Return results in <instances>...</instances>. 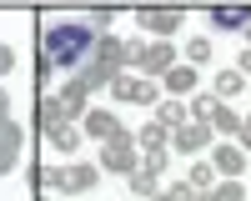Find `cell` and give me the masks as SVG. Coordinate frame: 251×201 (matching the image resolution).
I'll return each instance as SVG.
<instances>
[{
    "mask_svg": "<svg viewBox=\"0 0 251 201\" xmlns=\"http://www.w3.org/2000/svg\"><path fill=\"white\" fill-rule=\"evenodd\" d=\"M96 25L91 20H55L40 30V75L50 71H80L96 50Z\"/></svg>",
    "mask_w": 251,
    "mask_h": 201,
    "instance_id": "obj_1",
    "label": "cell"
},
{
    "mask_svg": "<svg viewBox=\"0 0 251 201\" xmlns=\"http://www.w3.org/2000/svg\"><path fill=\"white\" fill-rule=\"evenodd\" d=\"M80 131H86L91 141H116L121 136V121H116V111H86V121H80Z\"/></svg>",
    "mask_w": 251,
    "mask_h": 201,
    "instance_id": "obj_10",
    "label": "cell"
},
{
    "mask_svg": "<svg viewBox=\"0 0 251 201\" xmlns=\"http://www.w3.org/2000/svg\"><path fill=\"white\" fill-rule=\"evenodd\" d=\"M236 71H241V75H251V46L241 50V66H236Z\"/></svg>",
    "mask_w": 251,
    "mask_h": 201,
    "instance_id": "obj_29",
    "label": "cell"
},
{
    "mask_svg": "<svg viewBox=\"0 0 251 201\" xmlns=\"http://www.w3.org/2000/svg\"><path fill=\"white\" fill-rule=\"evenodd\" d=\"M20 146H25V131H20V121H15V116H5V121H0V176H10V171H15Z\"/></svg>",
    "mask_w": 251,
    "mask_h": 201,
    "instance_id": "obj_5",
    "label": "cell"
},
{
    "mask_svg": "<svg viewBox=\"0 0 251 201\" xmlns=\"http://www.w3.org/2000/svg\"><path fill=\"white\" fill-rule=\"evenodd\" d=\"M131 86H136V75H126V71H121V75L111 80V96H116V100H131Z\"/></svg>",
    "mask_w": 251,
    "mask_h": 201,
    "instance_id": "obj_25",
    "label": "cell"
},
{
    "mask_svg": "<svg viewBox=\"0 0 251 201\" xmlns=\"http://www.w3.org/2000/svg\"><path fill=\"white\" fill-rule=\"evenodd\" d=\"M55 96H60V106H66V121H86V111H91V106H86V100H91V86H86L80 75H71Z\"/></svg>",
    "mask_w": 251,
    "mask_h": 201,
    "instance_id": "obj_8",
    "label": "cell"
},
{
    "mask_svg": "<svg viewBox=\"0 0 251 201\" xmlns=\"http://www.w3.org/2000/svg\"><path fill=\"white\" fill-rule=\"evenodd\" d=\"M186 181H191V191H196V196H201V191H211V186H216V166H211V161H196Z\"/></svg>",
    "mask_w": 251,
    "mask_h": 201,
    "instance_id": "obj_20",
    "label": "cell"
},
{
    "mask_svg": "<svg viewBox=\"0 0 251 201\" xmlns=\"http://www.w3.org/2000/svg\"><path fill=\"white\" fill-rule=\"evenodd\" d=\"M166 196H171V201H196L191 181H171V186H166Z\"/></svg>",
    "mask_w": 251,
    "mask_h": 201,
    "instance_id": "obj_27",
    "label": "cell"
},
{
    "mask_svg": "<svg viewBox=\"0 0 251 201\" xmlns=\"http://www.w3.org/2000/svg\"><path fill=\"white\" fill-rule=\"evenodd\" d=\"M246 40H251V25H246Z\"/></svg>",
    "mask_w": 251,
    "mask_h": 201,
    "instance_id": "obj_31",
    "label": "cell"
},
{
    "mask_svg": "<svg viewBox=\"0 0 251 201\" xmlns=\"http://www.w3.org/2000/svg\"><path fill=\"white\" fill-rule=\"evenodd\" d=\"M156 181H161V176H151V171H141V166H136L131 176H126V186H131L136 196H156V191H161V186H156Z\"/></svg>",
    "mask_w": 251,
    "mask_h": 201,
    "instance_id": "obj_21",
    "label": "cell"
},
{
    "mask_svg": "<svg viewBox=\"0 0 251 201\" xmlns=\"http://www.w3.org/2000/svg\"><path fill=\"white\" fill-rule=\"evenodd\" d=\"M136 136H116V141H106V146H100V171H116V176H131L136 166H141V161H136Z\"/></svg>",
    "mask_w": 251,
    "mask_h": 201,
    "instance_id": "obj_3",
    "label": "cell"
},
{
    "mask_svg": "<svg viewBox=\"0 0 251 201\" xmlns=\"http://www.w3.org/2000/svg\"><path fill=\"white\" fill-rule=\"evenodd\" d=\"M206 60H211V35L186 40V66H206Z\"/></svg>",
    "mask_w": 251,
    "mask_h": 201,
    "instance_id": "obj_22",
    "label": "cell"
},
{
    "mask_svg": "<svg viewBox=\"0 0 251 201\" xmlns=\"http://www.w3.org/2000/svg\"><path fill=\"white\" fill-rule=\"evenodd\" d=\"M156 126L181 131V126H186V106H181V100H171V96H166V100H156Z\"/></svg>",
    "mask_w": 251,
    "mask_h": 201,
    "instance_id": "obj_14",
    "label": "cell"
},
{
    "mask_svg": "<svg viewBox=\"0 0 251 201\" xmlns=\"http://www.w3.org/2000/svg\"><path fill=\"white\" fill-rule=\"evenodd\" d=\"M241 86H246V75H241V71H216V80H211V91H216V96H226V100L241 96Z\"/></svg>",
    "mask_w": 251,
    "mask_h": 201,
    "instance_id": "obj_19",
    "label": "cell"
},
{
    "mask_svg": "<svg viewBox=\"0 0 251 201\" xmlns=\"http://www.w3.org/2000/svg\"><path fill=\"white\" fill-rule=\"evenodd\" d=\"M171 60H176V46H171V40H151V46L141 50L136 71H141L146 80H156V75H166V71H171Z\"/></svg>",
    "mask_w": 251,
    "mask_h": 201,
    "instance_id": "obj_6",
    "label": "cell"
},
{
    "mask_svg": "<svg viewBox=\"0 0 251 201\" xmlns=\"http://www.w3.org/2000/svg\"><path fill=\"white\" fill-rule=\"evenodd\" d=\"M206 141H211V126H206V121H186L181 131H171V146H176L181 156H196V151H206Z\"/></svg>",
    "mask_w": 251,
    "mask_h": 201,
    "instance_id": "obj_9",
    "label": "cell"
},
{
    "mask_svg": "<svg viewBox=\"0 0 251 201\" xmlns=\"http://www.w3.org/2000/svg\"><path fill=\"white\" fill-rule=\"evenodd\" d=\"M136 20H141L151 35L171 40V35H176V25L186 20V10H176V5H141V10H136Z\"/></svg>",
    "mask_w": 251,
    "mask_h": 201,
    "instance_id": "obj_4",
    "label": "cell"
},
{
    "mask_svg": "<svg viewBox=\"0 0 251 201\" xmlns=\"http://www.w3.org/2000/svg\"><path fill=\"white\" fill-rule=\"evenodd\" d=\"M166 91L171 96H191L196 91V66H171L166 71Z\"/></svg>",
    "mask_w": 251,
    "mask_h": 201,
    "instance_id": "obj_15",
    "label": "cell"
},
{
    "mask_svg": "<svg viewBox=\"0 0 251 201\" xmlns=\"http://www.w3.org/2000/svg\"><path fill=\"white\" fill-rule=\"evenodd\" d=\"M10 71H15V50L0 40V75H10Z\"/></svg>",
    "mask_w": 251,
    "mask_h": 201,
    "instance_id": "obj_28",
    "label": "cell"
},
{
    "mask_svg": "<svg viewBox=\"0 0 251 201\" xmlns=\"http://www.w3.org/2000/svg\"><path fill=\"white\" fill-rule=\"evenodd\" d=\"M166 141H171V131L156 126V121H146V126L136 131V146H141V151H166Z\"/></svg>",
    "mask_w": 251,
    "mask_h": 201,
    "instance_id": "obj_16",
    "label": "cell"
},
{
    "mask_svg": "<svg viewBox=\"0 0 251 201\" xmlns=\"http://www.w3.org/2000/svg\"><path fill=\"white\" fill-rule=\"evenodd\" d=\"M131 106H156V80L136 75V86H131Z\"/></svg>",
    "mask_w": 251,
    "mask_h": 201,
    "instance_id": "obj_23",
    "label": "cell"
},
{
    "mask_svg": "<svg viewBox=\"0 0 251 201\" xmlns=\"http://www.w3.org/2000/svg\"><path fill=\"white\" fill-rule=\"evenodd\" d=\"M96 181H100V166H91V161H75V166H35V186H55L66 196L91 191Z\"/></svg>",
    "mask_w": 251,
    "mask_h": 201,
    "instance_id": "obj_2",
    "label": "cell"
},
{
    "mask_svg": "<svg viewBox=\"0 0 251 201\" xmlns=\"http://www.w3.org/2000/svg\"><path fill=\"white\" fill-rule=\"evenodd\" d=\"M80 136H86V131H80V126H71V121H66V126L46 131V146H50V151H60V156H71V151H80Z\"/></svg>",
    "mask_w": 251,
    "mask_h": 201,
    "instance_id": "obj_12",
    "label": "cell"
},
{
    "mask_svg": "<svg viewBox=\"0 0 251 201\" xmlns=\"http://www.w3.org/2000/svg\"><path fill=\"white\" fill-rule=\"evenodd\" d=\"M196 201H246V186H241V181H216V186L201 191Z\"/></svg>",
    "mask_w": 251,
    "mask_h": 201,
    "instance_id": "obj_18",
    "label": "cell"
},
{
    "mask_svg": "<svg viewBox=\"0 0 251 201\" xmlns=\"http://www.w3.org/2000/svg\"><path fill=\"white\" fill-rule=\"evenodd\" d=\"M211 25L216 30H246L251 25V5H211Z\"/></svg>",
    "mask_w": 251,
    "mask_h": 201,
    "instance_id": "obj_11",
    "label": "cell"
},
{
    "mask_svg": "<svg viewBox=\"0 0 251 201\" xmlns=\"http://www.w3.org/2000/svg\"><path fill=\"white\" fill-rule=\"evenodd\" d=\"M211 166H216L221 181H241L246 176V151L236 146V141H221V146L211 151Z\"/></svg>",
    "mask_w": 251,
    "mask_h": 201,
    "instance_id": "obj_7",
    "label": "cell"
},
{
    "mask_svg": "<svg viewBox=\"0 0 251 201\" xmlns=\"http://www.w3.org/2000/svg\"><path fill=\"white\" fill-rule=\"evenodd\" d=\"M211 111H216V100H211V96H196L191 106H186V116H191V121H206V126H211Z\"/></svg>",
    "mask_w": 251,
    "mask_h": 201,
    "instance_id": "obj_24",
    "label": "cell"
},
{
    "mask_svg": "<svg viewBox=\"0 0 251 201\" xmlns=\"http://www.w3.org/2000/svg\"><path fill=\"white\" fill-rule=\"evenodd\" d=\"M211 131H216V136H241V116H236L231 106H221V100H216V111H211Z\"/></svg>",
    "mask_w": 251,
    "mask_h": 201,
    "instance_id": "obj_17",
    "label": "cell"
},
{
    "mask_svg": "<svg viewBox=\"0 0 251 201\" xmlns=\"http://www.w3.org/2000/svg\"><path fill=\"white\" fill-rule=\"evenodd\" d=\"M141 171L161 176V171H166V151H146V156H141Z\"/></svg>",
    "mask_w": 251,
    "mask_h": 201,
    "instance_id": "obj_26",
    "label": "cell"
},
{
    "mask_svg": "<svg viewBox=\"0 0 251 201\" xmlns=\"http://www.w3.org/2000/svg\"><path fill=\"white\" fill-rule=\"evenodd\" d=\"M10 116V96H5V86H0V121Z\"/></svg>",
    "mask_w": 251,
    "mask_h": 201,
    "instance_id": "obj_30",
    "label": "cell"
},
{
    "mask_svg": "<svg viewBox=\"0 0 251 201\" xmlns=\"http://www.w3.org/2000/svg\"><path fill=\"white\" fill-rule=\"evenodd\" d=\"M35 116H40V126H46V131H55V126H66V106H60V96H55V91L35 100ZM71 126H75V121H71Z\"/></svg>",
    "mask_w": 251,
    "mask_h": 201,
    "instance_id": "obj_13",
    "label": "cell"
}]
</instances>
